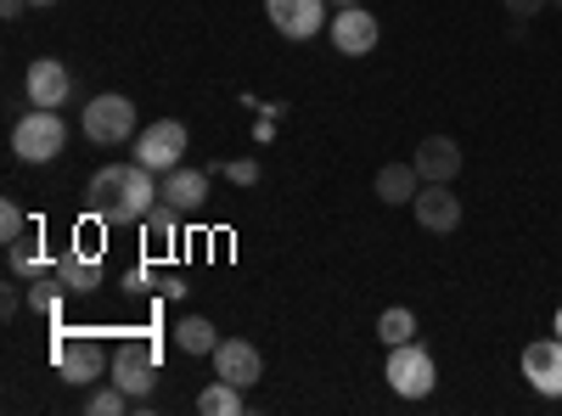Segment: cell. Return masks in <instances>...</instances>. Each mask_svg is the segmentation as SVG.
Here are the masks:
<instances>
[{
  "label": "cell",
  "mask_w": 562,
  "mask_h": 416,
  "mask_svg": "<svg viewBox=\"0 0 562 416\" xmlns=\"http://www.w3.org/2000/svg\"><path fill=\"white\" fill-rule=\"evenodd\" d=\"M63 147H68V124L57 108H34L12 124V153L23 164H52V158H63Z\"/></svg>",
  "instance_id": "1"
},
{
  "label": "cell",
  "mask_w": 562,
  "mask_h": 416,
  "mask_svg": "<svg viewBox=\"0 0 562 416\" xmlns=\"http://www.w3.org/2000/svg\"><path fill=\"white\" fill-rule=\"evenodd\" d=\"M79 130H85V142H97V147H124V142H135V102L130 97H119V90H108V97H97L85 108V119H79Z\"/></svg>",
  "instance_id": "2"
},
{
  "label": "cell",
  "mask_w": 562,
  "mask_h": 416,
  "mask_svg": "<svg viewBox=\"0 0 562 416\" xmlns=\"http://www.w3.org/2000/svg\"><path fill=\"white\" fill-rule=\"evenodd\" d=\"M52 360H57L63 383H74V389H90V383H102V378L113 372L108 349H102L97 338H74V333H57V338H52Z\"/></svg>",
  "instance_id": "3"
},
{
  "label": "cell",
  "mask_w": 562,
  "mask_h": 416,
  "mask_svg": "<svg viewBox=\"0 0 562 416\" xmlns=\"http://www.w3.org/2000/svg\"><path fill=\"white\" fill-rule=\"evenodd\" d=\"M383 378H389V389H394L400 400H422V394H434L439 366H434V355H428V349H422V344L411 338V344H394V349H389Z\"/></svg>",
  "instance_id": "4"
},
{
  "label": "cell",
  "mask_w": 562,
  "mask_h": 416,
  "mask_svg": "<svg viewBox=\"0 0 562 416\" xmlns=\"http://www.w3.org/2000/svg\"><path fill=\"white\" fill-rule=\"evenodd\" d=\"M108 383H119L130 400H153V389H158V338H147V344L130 338L113 355V378Z\"/></svg>",
  "instance_id": "5"
},
{
  "label": "cell",
  "mask_w": 562,
  "mask_h": 416,
  "mask_svg": "<svg viewBox=\"0 0 562 416\" xmlns=\"http://www.w3.org/2000/svg\"><path fill=\"white\" fill-rule=\"evenodd\" d=\"M180 158H186V124L180 119H158L135 135V164H147L153 175L180 169Z\"/></svg>",
  "instance_id": "6"
},
{
  "label": "cell",
  "mask_w": 562,
  "mask_h": 416,
  "mask_svg": "<svg viewBox=\"0 0 562 416\" xmlns=\"http://www.w3.org/2000/svg\"><path fill=\"white\" fill-rule=\"evenodd\" d=\"M265 18L276 23L281 40H315L333 12H326V0H265Z\"/></svg>",
  "instance_id": "7"
},
{
  "label": "cell",
  "mask_w": 562,
  "mask_h": 416,
  "mask_svg": "<svg viewBox=\"0 0 562 416\" xmlns=\"http://www.w3.org/2000/svg\"><path fill=\"white\" fill-rule=\"evenodd\" d=\"M326 34H333V45L344 57H366V52H378V40H383L378 18H371L366 7H338L333 23H326Z\"/></svg>",
  "instance_id": "8"
},
{
  "label": "cell",
  "mask_w": 562,
  "mask_h": 416,
  "mask_svg": "<svg viewBox=\"0 0 562 416\" xmlns=\"http://www.w3.org/2000/svg\"><path fill=\"white\" fill-rule=\"evenodd\" d=\"M518 366H524V378H529L535 394L562 400V338H557V333H551V338H535Z\"/></svg>",
  "instance_id": "9"
},
{
  "label": "cell",
  "mask_w": 562,
  "mask_h": 416,
  "mask_svg": "<svg viewBox=\"0 0 562 416\" xmlns=\"http://www.w3.org/2000/svg\"><path fill=\"white\" fill-rule=\"evenodd\" d=\"M23 90H29L34 108H63V102L74 97V74H68V63H57V57H34L29 74H23Z\"/></svg>",
  "instance_id": "10"
},
{
  "label": "cell",
  "mask_w": 562,
  "mask_h": 416,
  "mask_svg": "<svg viewBox=\"0 0 562 416\" xmlns=\"http://www.w3.org/2000/svg\"><path fill=\"white\" fill-rule=\"evenodd\" d=\"M57 282L68 288V299H85V293H102V282H108V276H102V248H68V254H57Z\"/></svg>",
  "instance_id": "11"
},
{
  "label": "cell",
  "mask_w": 562,
  "mask_h": 416,
  "mask_svg": "<svg viewBox=\"0 0 562 416\" xmlns=\"http://www.w3.org/2000/svg\"><path fill=\"white\" fill-rule=\"evenodd\" d=\"M214 372H220L225 383H237V389H259L265 355H259L248 338H220V344H214Z\"/></svg>",
  "instance_id": "12"
},
{
  "label": "cell",
  "mask_w": 562,
  "mask_h": 416,
  "mask_svg": "<svg viewBox=\"0 0 562 416\" xmlns=\"http://www.w3.org/2000/svg\"><path fill=\"white\" fill-rule=\"evenodd\" d=\"M411 209H416L422 231H439V237L461 225V198L445 187V180H422V192L411 198Z\"/></svg>",
  "instance_id": "13"
},
{
  "label": "cell",
  "mask_w": 562,
  "mask_h": 416,
  "mask_svg": "<svg viewBox=\"0 0 562 416\" xmlns=\"http://www.w3.org/2000/svg\"><path fill=\"white\" fill-rule=\"evenodd\" d=\"M411 164H416V175H422V180H445V187H450V180L461 175V147L450 142V135H428V142L416 147V158H411Z\"/></svg>",
  "instance_id": "14"
},
{
  "label": "cell",
  "mask_w": 562,
  "mask_h": 416,
  "mask_svg": "<svg viewBox=\"0 0 562 416\" xmlns=\"http://www.w3.org/2000/svg\"><path fill=\"white\" fill-rule=\"evenodd\" d=\"M164 203L180 209V214H198V209L209 203V175H203V169H186V164L169 169V175H164Z\"/></svg>",
  "instance_id": "15"
},
{
  "label": "cell",
  "mask_w": 562,
  "mask_h": 416,
  "mask_svg": "<svg viewBox=\"0 0 562 416\" xmlns=\"http://www.w3.org/2000/svg\"><path fill=\"white\" fill-rule=\"evenodd\" d=\"M416 192H422L416 164H383V169H378V198H383V203H411Z\"/></svg>",
  "instance_id": "16"
},
{
  "label": "cell",
  "mask_w": 562,
  "mask_h": 416,
  "mask_svg": "<svg viewBox=\"0 0 562 416\" xmlns=\"http://www.w3.org/2000/svg\"><path fill=\"white\" fill-rule=\"evenodd\" d=\"M198 411H203V416H243V411H248V400H243V389H237V383L214 378V383L198 394Z\"/></svg>",
  "instance_id": "17"
},
{
  "label": "cell",
  "mask_w": 562,
  "mask_h": 416,
  "mask_svg": "<svg viewBox=\"0 0 562 416\" xmlns=\"http://www.w3.org/2000/svg\"><path fill=\"white\" fill-rule=\"evenodd\" d=\"M175 344H180L186 355H214V344H220V338H214V321H209V315H186L180 327H175Z\"/></svg>",
  "instance_id": "18"
},
{
  "label": "cell",
  "mask_w": 562,
  "mask_h": 416,
  "mask_svg": "<svg viewBox=\"0 0 562 416\" xmlns=\"http://www.w3.org/2000/svg\"><path fill=\"white\" fill-rule=\"evenodd\" d=\"M63 299H68V288L57 282V270H52V276H34V288H29L34 315H45V321H63Z\"/></svg>",
  "instance_id": "19"
},
{
  "label": "cell",
  "mask_w": 562,
  "mask_h": 416,
  "mask_svg": "<svg viewBox=\"0 0 562 416\" xmlns=\"http://www.w3.org/2000/svg\"><path fill=\"white\" fill-rule=\"evenodd\" d=\"M7 254H12V276H40V270H57V259L40 248V225H34V237H29V243H12Z\"/></svg>",
  "instance_id": "20"
},
{
  "label": "cell",
  "mask_w": 562,
  "mask_h": 416,
  "mask_svg": "<svg viewBox=\"0 0 562 416\" xmlns=\"http://www.w3.org/2000/svg\"><path fill=\"white\" fill-rule=\"evenodd\" d=\"M140 231H147V243H153V248H164V243L175 248V237H180V209H169V203L158 198V203H153V214L140 220Z\"/></svg>",
  "instance_id": "21"
},
{
  "label": "cell",
  "mask_w": 562,
  "mask_h": 416,
  "mask_svg": "<svg viewBox=\"0 0 562 416\" xmlns=\"http://www.w3.org/2000/svg\"><path fill=\"white\" fill-rule=\"evenodd\" d=\"M378 338H383L389 349H394V344H411V338H416V315H411V310H383V315H378Z\"/></svg>",
  "instance_id": "22"
},
{
  "label": "cell",
  "mask_w": 562,
  "mask_h": 416,
  "mask_svg": "<svg viewBox=\"0 0 562 416\" xmlns=\"http://www.w3.org/2000/svg\"><path fill=\"white\" fill-rule=\"evenodd\" d=\"M130 405H135V400H130L119 383H108V389H97V394L85 400V411H90V416H124Z\"/></svg>",
  "instance_id": "23"
},
{
  "label": "cell",
  "mask_w": 562,
  "mask_h": 416,
  "mask_svg": "<svg viewBox=\"0 0 562 416\" xmlns=\"http://www.w3.org/2000/svg\"><path fill=\"white\" fill-rule=\"evenodd\" d=\"M23 225H29V220H23V209H18V203H0V243H7V248H12V243H23Z\"/></svg>",
  "instance_id": "24"
},
{
  "label": "cell",
  "mask_w": 562,
  "mask_h": 416,
  "mask_svg": "<svg viewBox=\"0 0 562 416\" xmlns=\"http://www.w3.org/2000/svg\"><path fill=\"white\" fill-rule=\"evenodd\" d=\"M225 180H237V187H254L259 180V158H237V164H220Z\"/></svg>",
  "instance_id": "25"
},
{
  "label": "cell",
  "mask_w": 562,
  "mask_h": 416,
  "mask_svg": "<svg viewBox=\"0 0 562 416\" xmlns=\"http://www.w3.org/2000/svg\"><path fill=\"white\" fill-rule=\"evenodd\" d=\"M124 288H130V293H147V288H153V265H135V270H124Z\"/></svg>",
  "instance_id": "26"
},
{
  "label": "cell",
  "mask_w": 562,
  "mask_h": 416,
  "mask_svg": "<svg viewBox=\"0 0 562 416\" xmlns=\"http://www.w3.org/2000/svg\"><path fill=\"white\" fill-rule=\"evenodd\" d=\"M506 12H512V18H540L546 0H506Z\"/></svg>",
  "instance_id": "27"
},
{
  "label": "cell",
  "mask_w": 562,
  "mask_h": 416,
  "mask_svg": "<svg viewBox=\"0 0 562 416\" xmlns=\"http://www.w3.org/2000/svg\"><path fill=\"white\" fill-rule=\"evenodd\" d=\"M29 12V0H0V18H7V23H18Z\"/></svg>",
  "instance_id": "28"
},
{
  "label": "cell",
  "mask_w": 562,
  "mask_h": 416,
  "mask_svg": "<svg viewBox=\"0 0 562 416\" xmlns=\"http://www.w3.org/2000/svg\"><path fill=\"white\" fill-rule=\"evenodd\" d=\"M270 135H276V119H270V113H265V119H259V124H254V142H259V147H265V142H270Z\"/></svg>",
  "instance_id": "29"
},
{
  "label": "cell",
  "mask_w": 562,
  "mask_h": 416,
  "mask_svg": "<svg viewBox=\"0 0 562 416\" xmlns=\"http://www.w3.org/2000/svg\"><path fill=\"white\" fill-rule=\"evenodd\" d=\"M158 293H169V299H186V282H180V276H164V282H158Z\"/></svg>",
  "instance_id": "30"
},
{
  "label": "cell",
  "mask_w": 562,
  "mask_h": 416,
  "mask_svg": "<svg viewBox=\"0 0 562 416\" xmlns=\"http://www.w3.org/2000/svg\"><path fill=\"white\" fill-rule=\"evenodd\" d=\"M326 7H360V0H326Z\"/></svg>",
  "instance_id": "31"
},
{
  "label": "cell",
  "mask_w": 562,
  "mask_h": 416,
  "mask_svg": "<svg viewBox=\"0 0 562 416\" xmlns=\"http://www.w3.org/2000/svg\"><path fill=\"white\" fill-rule=\"evenodd\" d=\"M551 333H557V338H562V310H557V321H551Z\"/></svg>",
  "instance_id": "32"
},
{
  "label": "cell",
  "mask_w": 562,
  "mask_h": 416,
  "mask_svg": "<svg viewBox=\"0 0 562 416\" xmlns=\"http://www.w3.org/2000/svg\"><path fill=\"white\" fill-rule=\"evenodd\" d=\"M29 7H57V0H29Z\"/></svg>",
  "instance_id": "33"
},
{
  "label": "cell",
  "mask_w": 562,
  "mask_h": 416,
  "mask_svg": "<svg viewBox=\"0 0 562 416\" xmlns=\"http://www.w3.org/2000/svg\"><path fill=\"white\" fill-rule=\"evenodd\" d=\"M557 7H562V0H557Z\"/></svg>",
  "instance_id": "34"
}]
</instances>
